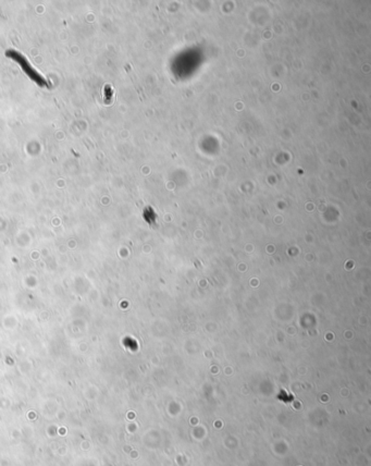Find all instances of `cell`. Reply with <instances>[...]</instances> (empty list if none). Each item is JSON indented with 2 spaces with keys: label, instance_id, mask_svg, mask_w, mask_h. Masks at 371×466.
<instances>
[{
  "label": "cell",
  "instance_id": "7a4b0ae2",
  "mask_svg": "<svg viewBox=\"0 0 371 466\" xmlns=\"http://www.w3.org/2000/svg\"><path fill=\"white\" fill-rule=\"evenodd\" d=\"M112 96H114V91H112L111 86L109 85L105 86V89H103V100H105V102L109 103L112 99Z\"/></svg>",
  "mask_w": 371,
  "mask_h": 466
},
{
  "label": "cell",
  "instance_id": "6da1fadb",
  "mask_svg": "<svg viewBox=\"0 0 371 466\" xmlns=\"http://www.w3.org/2000/svg\"><path fill=\"white\" fill-rule=\"evenodd\" d=\"M6 56L9 59L13 60L14 62L18 63L20 66V68L22 69V71L27 74L36 85L40 86V88H47V89L51 88L50 81L47 80L40 72H38L37 69L34 67L31 63L30 60L22 53H20V51L15 50V49H8L6 51Z\"/></svg>",
  "mask_w": 371,
  "mask_h": 466
}]
</instances>
